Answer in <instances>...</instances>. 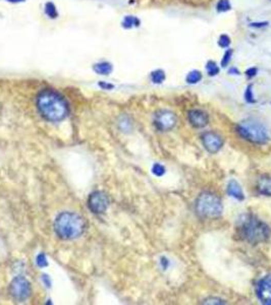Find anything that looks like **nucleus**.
<instances>
[{
    "mask_svg": "<svg viewBox=\"0 0 271 305\" xmlns=\"http://www.w3.org/2000/svg\"><path fill=\"white\" fill-rule=\"evenodd\" d=\"M37 108L43 118L58 122L68 114V105L64 98L53 90H43L37 98Z\"/></svg>",
    "mask_w": 271,
    "mask_h": 305,
    "instance_id": "f257e3e1",
    "label": "nucleus"
},
{
    "mask_svg": "<svg viewBox=\"0 0 271 305\" xmlns=\"http://www.w3.org/2000/svg\"><path fill=\"white\" fill-rule=\"evenodd\" d=\"M239 232L244 240L251 244H259L269 239V227L253 215H244L239 220Z\"/></svg>",
    "mask_w": 271,
    "mask_h": 305,
    "instance_id": "f03ea898",
    "label": "nucleus"
},
{
    "mask_svg": "<svg viewBox=\"0 0 271 305\" xmlns=\"http://www.w3.org/2000/svg\"><path fill=\"white\" fill-rule=\"evenodd\" d=\"M86 229L85 220L77 213L63 212L55 219L56 235L64 240H71L80 237Z\"/></svg>",
    "mask_w": 271,
    "mask_h": 305,
    "instance_id": "7ed1b4c3",
    "label": "nucleus"
},
{
    "mask_svg": "<svg viewBox=\"0 0 271 305\" xmlns=\"http://www.w3.org/2000/svg\"><path fill=\"white\" fill-rule=\"evenodd\" d=\"M238 134L245 140L258 145H264L269 142L270 136L267 128L255 120H245L237 127Z\"/></svg>",
    "mask_w": 271,
    "mask_h": 305,
    "instance_id": "20e7f679",
    "label": "nucleus"
},
{
    "mask_svg": "<svg viewBox=\"0 0 271 305\" xmlns=\"http://www.w3.org/2000/svg\"><path fill=\"white\" fill-rule=\"evenodd\" d=\"M196 211L202 218L213 219L222 214L223 205L221 200L214 194L203 193L197 199Z\"/></svg>",
    "mask_w": 271,
    "mask_h": 305,
    "instance_id": "39448f33",
    "label": "nucleus"
},
{
    "mask_svg": "<svg viewBox=\"0 0 271 305\" xmlns=\"http://www.w3.org/2000/svg\"><path fill=\"white\" fill-rule=\"evenodd\" d=\"M9 293L15 300L25 301L30 297L32 293L31 285L26 278L16 277L10 283Z\"/></svg>",
    "mask_w": 271,
    "mask_h": 305,
    "instance_id": "423d86ee",
    "label": "nucleus"
},
{
    "mask_svg": "<svg viewBox=\"0 0 271 305\" xmlns=\"http://www.w3.org/2000/svg\"><path fill=\"white\" fill-rule=\"evenodd\" d=\"M109 199L107 195L103 192H94L88 199V207L94 214L100 215L105 213L109 208Z\"/></svg>",
    "mask_w": 271,
    "mask_h": 305,
    "instance_id": "0eeeda50",
    "label": "nucleus"
},
{
    "mask_svg": "<svg viewBox=\"0 0 271 305\" xmlns=\"http://www.w3.org/2000/svg\"><path fill=\"white\" fill-rule=\"evenodd\" d=\"M176 122H177V119L175 114L168 110L158 111L154 119L156 128L161 131L171 130L176 125Z\"/></svg>",
    "mask_w": 271,
    "mask_h": 305,
    "instance_id": "6e6552de",
    "label": "nucleus"
},
{
    "mask_svg": "<svg viewBox=\"0 0 271 305\" xmlns=\"http://www.w3.org/2000/svg\"><path fill=\"white\" fill-rule=\"evenodd\" d=\"M202 143L205 149L211 154L219 152L223 146V141L219 135L209 131L202 136Z\"/></svg>",
    "mask_w": 271,
    "mask_h": 305,
    "instance_id": "1a4fd4ad",
    "label": "nucleus"
},
{
    "mask_svg": "<svg viewBox=\"0 0 271 305\" xmlns=\"http://www.w3.org/2000/svg\"><path fill=\"white\" fill-rule=\"evenodd\" d=\"M256 292L262 303L271 305V276H267L258 282Z\"/></svg>",
    "mask_w": 271,
    "mask_h": 305,
    "instance_id": "9d476101",
    "label": "nucleus"
},
{
    "mask_svg": "<svg viewBox=\"0 0 271 305\" xmlns=\"http://www.w3.org/2000/svg\"><path fill=\"white\" fill-rule=\"evenodd\" d=\"M189 121L196 128H203L208 124V116L201 110H191L189 112Z\"/></svg>",
    "mask_w": 271,
    "mask_h": 305,
    "instance_id": "9b49d317",
    "label": "nucleus"
},
{
    "mask_svg": "<svg viewBox=\"0 0 271 305\" xmlns=\"http://www.w3.org/2000/svg\"><path fill=\"white\" fill-rule=\"evenodd\" d=\"M227 194L230 197L238 200V201H243L245 199V196H244V193H243V189H242L241 185L234 179H231L228 182V184H227Z\"/></svg>",
    "mask_w": 271,
    "mask_h": 305,
    "instance_id": "f8f14e48",
    "label": "nucleus"
},
{
    "mask_svg": "<svg viewBox=\"0 0 271 305\" xmlns=\"http://www.w3.org/2000/svg\"><path fill=\"white\" fill-rule=\"evenodd\" d=\"M257 190L262 196L271 197V177H261L257 182Z\"/></svg>",
    "mask_w": 271,
    "mask_h": 305,
    "instance_id": "ddd939ff",
    "label": "nucleus"
},
{
    "mask_svg": "<svg viewBox=\"0 0 271 305\" xmlns=\"http://www.w3.org/2000/svg\"><path fill=\"white\" fill-rule=\"evenodd\" d=\"M94 70L101 75H107L112 71V66L109 62H100L94 66Z\"/></svg>",
    "mask_w": 271,
    "mask_h": 305,
    "instance_id": "4468645a",
    "label": "nucleus"
},
{
    "mask_svg": "<svg viewBox=\"0 0 271 305\" xmlns=\"http://www.w3.org/2000/svg\"><path fill=\"white\" fill-rule=\"evenodd\" d=\"M202 80V73L198 70H193L187 75V82L189 84H197Z\"/></svg>",
    "mask_w": 271,
    "mask_h": 305,
    "instance_id": "2eb2a0df",
    "label": "nucleus"
},
{
    "mask_svg": "<svg viewBox=\"0 0 271 305\" xmlns=\"http://www.w3.org/2000/svg\"><path fill=\"white\" fill-rule=\"evenodd\" d=\"M151 80L155 84H161L165 80V73L163 72L162 70H156V71L152 72Z\"/></svg>",
    "mask_w": 271,
    "mask_h": 305,
    "instance_id": "dca6fc26",
    "label": "nucleus"
},
{
    "mask_svg": "<svg viewBox=\"0 0 271 305\" xmlns=\"http://www.w3.org/2000/svg\"><path fill=\"white\" fill-rule=\"evenodd\" d=\"M152 173H153L155 176L160 177V176H163V175L165 174V168H164V166L161 165V164H159V163H155V164L153 165V167H152Z\"/></svg>",
    "mask_w": 271,
    "mask_h": 305,
    "instance_id": "f3484780",
    "label": "nucleus"
},
{
    "mask_svg": "<svg viewBox=\"0 0 271 305\" xmlns=\"http://www.w3.org/2000/svg\"><path fill=\"white\" fill-rule=\"evenodd\" d=\"M206 69H207L208 74L211 75V77H212V75H216L217 73L219 72V68H218L216 63L213 62V61H209V62L207 63V65H206Z\"/></svg>",
    "mask_w": 271,
    "mask_h": 305,
    "instance_id": "a211bd4d",
    "label": "nucleus"
},
{
    "mask_svg": "<svg viewBox=\"0 0 271 305\" xmlns=\"http://www.w3.org/2000/svg\"><path fill=\"white\" fill-rule=\"evenodd\" d=\"M45 11L47 13V15H49L50 17L55 18L57 16V11H56V8H55V4L49 2L46 4V8H45Z\"/></svg>",
    "mask_w": 271,
    "mask_h": 305,
    "instance_id": "6ab92c4d",
    "label": "nucleus"
},
{
    "mask_svg": "<svg viewBox=\"0 0 271 305\" xmlns=\"http://www.w3.org/2000/svg\"><path fill=\"white\" fill-rule=\"evenodd\" d=\"M37 264H38V266H40V268H45V266L48 265L47 258H46V256H45L44 254H39V255L37 256Z\"/></svg>",
    "mask_w": 271,
    "mask_h": 305,
    "instance_id": "aec40b11",
    "label": "nucleus"
},
{
    "mask_svg": "<svg viewBox=\"0 0 271 305\" xmlns=\"http://www.w3.org/2000/svg\"><path fill=\"white\" fill-rule=\"evenodd\" d=\"M217 8L219 11H226L230 8V4H229L228 0H220L217 5Z\"/></svg>",
    "mask_w": 271,
    "mask_h": 305,
    "instance_id": "412c9836",
    "label": "nucleus"
},
{
    "mask_svg": "<svg viewBox=\"0 0 271 305\" xmlns=\"http://www.w3.org/2000/svg\"><path fill=\"white\" fill-rule=\"evenodd\" d=\"M139 24V21L136 18V17H133V16H128L125 17L124 22H123V26L125 27H132V26H138Z\"/></svg>",
    "mask_w": 271,
    "mask_h": 305,
    "instance_id": "4be33fe9",
    "label": "nucleus"
},
{
    "mask_svg": "<svg viewBox=\"0 0 271 305\" xmlns=\"http://www.w3.org/2000/svg\"><path fill=\"white\" fill-rule=\"evenodd\" d=\"M230 44V40L226 35H223L220 37V41H219V45L221 47H227Z\"/></svg>",
    "mask_w": 271,
    "mask_h": 305,
    "instance_id": "5701e85b",
    "label": "nucleus"
},
{
    "mask_svg": "<svg viewBox=\"0 0 271 305\" xmlns=\"http://www.w3.org/2000/svg\"><path fill=\"white\" fill-rule=\"evenodd\" d=\"M120 126H121L122 129H125V130L127 129H131L132 123H131V121H130V119L128 117H124L123 120L120 122Z\"/></svg>",
    "mask_w": 271,
    "mask_h": 305,
    "instance_id": "b1692460",
    "label": "nucleus"
},
{
    "mask_svg": "<svg viewBox=\"0 0 271 305\" xmlns=\"http://www.w3.org/2000/svg\"><path fill=\"white\" fill-rule=\"evenodd\" d=\"M251 86H249L248 87V89H247V91H246V101L249 102V103H254L255 100L253 99L254 97H253V94H252V90H251Z\"/></svg>",
    "mask_w": 271,
    "mask_h": 305,
    "instance_id": "393cba45",
    "label": "nucleus"
},
{
    "mask_svg": "<svg viewBox=\"0 0 271 305\" xmlns=\"http://www.w3.org/2000/svg\"><path fill=\"white\" fill-rule=\"evenodd\" d=\"M230 56H231V51H227V52L225 53V55H224L223 60L221 61V64H222L223 66H226V65H227V63H228L229 60H230Z\"/></svg>",
    "mask_w": 271,
    "mask_h": 305,
    "instance_id": "a878e982",
    "label": "nucleus"
},
{
    "mask_svg": "<svg viewBox=\"0 0 271 305\" xmlns=\"http://www.w3.org/2000/svg\"><path fill=\"white\" fill-rule=\"evenodd\" d=\"M206 304H222V300L221 299H218V298H209L207 300H205Z\"/></svg>",
    "mask_w": 271,
    "mask_h": 305,
    "instance_id": "bb28decb",
    "label": "nucleus"
},
{
    "mask_svg": "<svg viewBox=\"0 0 271 305\" xmlns=\"http://www.w3.org/2000/svg\"><path fill=\"white\" fill-rule=\"evenodd\" d=\"M246 73H247V75H249V77H254V75L256 74V69H255V68H251V69H249Z\"/></svg>",
    "mask_w": 271,
    "mask_h": 305,
    "instance_id": "cd10ccee",
    "label": "nucleus"
},
{
    "mask_svg": "<svg viewBox=\"0 0 271 305\" xmlns=\"http://www.w3.org/2000/svg\"><path fill=\"white\" fill-rule=\"evenodd\" d=\"M161 264H162L163 269H166L168 266V259L165 258V257H162L161 258Z\"/></svg>",
    "mask_w": 271,
    "mask_h": 305,
    "instance_id": "c85d7f7f",
    "label": "nucleus"
},
{
    "mask_svg": "<svg viewBox=\"0 0 271 305\" xmlns=\"http://www.w3.org/2000/svg\"><path fill=\"white\" fill-rule=\"evenodd\" d=\"M9 1H13V2L16 1V2H17V1H23V0H9Z\"/></svg>",
    "mask_w": 271,
    "mask_h": 305,
    "instance_id": "c756f323",
    "label": "nucleus"
}]
</instances>
